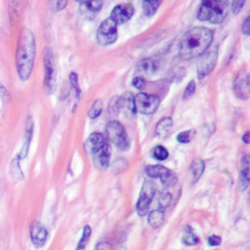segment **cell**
<instances>
[{
	"label": "cell",
	"instance_id": "37",
	"mask_svg": "<svg viewBox=\"0 0 250 250\" xmlns=\"http://www.w3.org/2000/svg\"><path fill=\"white\" fill-rule=\"evenodd\" d=\"M132 84L135 86V88L139 89V90H142L145 88L146 86V80L144 77L142 76H136L133 78L132 80Z\"/></svg>",
	"mask_w": 250,
	"mask_h": 250
},
{
	"label": "cell",
	"instance_id": "2",
	"mask_svg": "<svg viewBox=\"0 0 250 250\" xmlns=\"http://www.w3.org/2000/svg\"><path fill=\"white\" fill-rule=\"evenodd\" d=\"M213 31L207 27H194L185 33L179 42V56L183 60H190L202 55L210 46Z\"/></svg>",
	"mask_w": 250,
	"mask_h": 250
},
{
	"label": "cell",
	"instance_id": "14",
	"mask_svg": "<svg viewBox=\"0 0 250 250\" xmlns=\"http://www.w3.org/2000/svg\"><path fill=\"white\" fill-rule=\"evenodd\" d=\"M233 92L235 96L241 100L249 98V75L240 72L233 82Z\"/></svg>",
	"mask_w": 250,
	"mask_h": 250
},
{
	"label": "cell",
	"instance_id": "19",
	"mask_svg": "<svg viewBox=\"0 0 250 250\" xmlns=\"http://www.w3.org/2000/svg\"><path fill=\"white\" fill-rule=\"evenodd\" d=\"M204 169H205V163L202 159L196 158L191 162L189 166V172L192 178V183H196L199 180V178L204 172Z\"/></svg>",
	"mask_w": 250,
	"mask_h": 250
},
{
	"label": "cell",
	"instance_id": "24",
	"mask_svg": "<svg viewBox=\"0 0 250 250\" xmlns=\"http://www.w3.org/2000/svg\"><path fill=\"white\" fill-rule=\"evenodd\" d=\"M182 241L184 244L192 246L198 243V237L197 235L193 232V229H191L190 226H186L184 229L183 236H182Z\"/></svg>",
	"mask_w": 250,
	"mask_h": 250
},
{
	"label": "cell",
	"instance_id": "13",
	"mask_svg": "<svg viewBox=\"0 0 250 250\" xmlns=\"http://www.w3.org/2000/svg\"><path fill=\"white\" fill-rule=\"evenodd\" d=\"M29 233H30V239L32 241V244L35 247L43 246L47 240L48 231L40 222L34 221L31 223Z\"/></svg>",
	"mask_w": 250,
	"mask_h": 250
},
{
	"label": "cell",
	"instance_id": "16",
	"mask_svg": "<svg viewBox=\"0 0 250 250\" xmlns=\"http://www.w3.org/2000/svg\"><path fill=\"white\" fill-rule=\"evenodd\" d=\"M32 132H33V120L29 116L26 120V125H25V133H24V142L22 145V147L19 153L20 159H23L26 157L30 146V142L32 139Z\"/></svg>",
	"mask_w": 250,
	"mask_h": 250
},
{
	"label": "cell",
	"instance_id": "39",
	"mask_svg": "<svg viewBox=\"0 0 250 250\" xmlns=\"http://www.w3.org/2000/svg\"><path fill=\"white\" fill-rule=\"evenodd\" d=\"M221 237L218 235H211L208 237L207 242L210 246H218L221 243Z\"/></svg>",
	"mask_w": 250,
	"mask_h": 250
},
{
	"label": "cell",
	"instance_id": "38",
	"mask_svg": "<svg viewBox=\"0 0 250 250\" xmlns=\"http://www.w3.org/2000/svg\"><path fill=\"white\" fill-rule=\"evenodd\" d=\"M10 5V12L13 17H17L20 7V0H9Z\"/></svg>",
	"mask_w": 250,
	"mask_h": 250
},
{
	"label": "cell",
	"instance_id": "17",
	"mask_svg": "<svg viewBox=\"0 0 250 250\" xmlns=\"http://www.w3.org/2000/svg\"><path fill=\"white\" fill-rule=\"evenodd\" d=\"M249 159L250 156L246 154L242 159H241V169H240V177H239V189L240 191H244L248 185H249Z\"/></svg>",
	"mask_w": 250,
	"mask_h": 250
},
{
	"label": "cell",
	"instance_id": "28",
	"mask_svg": "<svg viewBox=\"0 0 250 250\" xmlns=\"http://www.w3.org/2000/svg\"><path fill=\"white\" fill-rule=\"evenodd\" d=\"M165 168L162 165H148L146 167V174L150 178H159Z\"/></svg>",
	"mask_w": 250,
	"mask_h": 250
},
{
	"label": "cell",
	"instance_id": "33",
	"mask_svg": "<svg viewBox=\"0 0 250 250\" xmlns=\"http://www.w3.org/2000/svg\"><path fill=\"white\" fill-rule=\"evenodd\" d=\"M49 4L53 12H59L66 7L67 0H50Z\"/></svg>",
	"mask_w": 250,
	"mask_h": 250
},
{
	"label": "cell",
	"instance_id": "18",
	"mask_svg": "<svg viewBox=\"0 0 250 250\" xmlns=\"http://www.w3.org/2000/svg\"><path fill=\"white\" fill-rule=\"evenodd\" d=\"M103 7L102 0H83L80 4V12L84 16H94Z\"/></svg>",
	"mask_w": 250,
	"mask_h": 250
},
{
	"label": "cell",
	"instance_id": "45",
	"mask_svg": "<svg viewBox=\"0 0 250 250\" xmlns=\"http://www.w3.org/2000/svg\"><path fill=\"white\" fill-rule=\"evenodd\" d=\"M123 250H125V249H123Z\"/></svg>",
	"mask_w": 250,
	"mask_h": 250
},
{
	"label": "cell",
	"instance_id": "41",
	"mask_svg": "<svg viewBox=\"0 0 250 250\" xmlns=\"http://www.w3.org/2000/svg\"><path fill=\"white\" fill-rule=\"evenodd\" d=\"M241 30H242V33H244L245 35H248L249 34V31H250V23H249V17H247L243 23H242V26H241Z\"/></svg>",
	"mask_w": 250,
	"mask_h": 250
},
{
	"label": "cell",
	"instance_id": "22",
	"mask_svg": "<svg viewBox=\"0 0 250 250\" xmlns=\"http://www.w3.org/2000/svg\"><path fill=\"white\" fill-rule=\"evenodd\" d=\"M147 222L149 226L153 229H157L164 223V212L161 209L153 210L148 214Z\"/></svg>",
	"mask_w": 250,
	"mask_h": 250
},
{
	"label": "cell",
	"instance_id": "26",
	"mask_svg": "<svg viewBox=\"0 0 250 250\" xmlns=\"http://www.w3.org/2000/svg\"><path fill=\"white\" fill-rule=\"evenodd\" d=\"M91 232H92L91 228H90L88 225L84 226L81 238H80V240H79V242H78L77 247H76L75 250H85V249H86V245H87V243H88V241H89V239H90Z\"/></svg>",
	"mask_w": 250,
	"mask_h": 250
},
{
	"label": "cell",
	"instance_id": "5",
	"mask_svg": "<svg viewBox=\"0 0 250 250\" xmlns=\"http://www.w3.org/2000/svg\"><path fill=\"white\" fill-rule=\"evenodd\" d=\"M107 139L122 150H127L130 146V140L123 125L116 120H111L105 127Z\"/></svg>",
	"mask_w": 250,
	"mask_h": 250
},
{
	"label": "cell",
	"instance_id": "29",
	"mask_svg": "<svg viewBox=\"0 0 250 250\" xmlns=\"http://www.w3.org/2000/svg\"><path fill=\"white\" fill-rule=\"evenodd\" d=\"M171 199H172V195L168 190L166 189L161 190L158 194V205L160 209H165L166 207H168L171 202Z\"/></svg>",
	"mask_w": 250,
	"mask_h": 250
},
{
	"label": "cell",
	"instance_id": "20",
	"mask_svg": "<svg viewBox=\"0 0 250 250\" xmlns=\"http://www.w3.org/2000/svg\"><path fill=\"white\" fill-rule=\"evenodd\" d=\"M155 70V64L150 59H144L140 61L136 67V72L141 75H151Z\"/></svg>",
	"mask_w": 250,
	"mask_h": 250
},
{
	"label": "cell",
	"instance_id": "23",
	"mask_svg": "<svg viewBox=\"0 0 250 250\" xmlns=\"http://www.w3.org/2000/svg\"><path fill=\"white\" fill-rule=\"evenodd\" d=\"M162 185L165 188H172L177 184V175L170 169L165 168V170L163 171V173L161 174V176L159 177Z\"/></svg>",
	"mask_w": 250,
	"mask_h": 250
},
{
	"label": "cell",
	"instance_id": "32",
	"mask_svg": "<svg viewBox=\"0 0 250 250\" xmlns=\"http://www.w3.org/2000/svg\"><path fill=\"white\" fill-rule=\"evenodd\" d=\"M194 134H195L194 130L183 131V132H181V133L178 134V136H177V141H178L179 143H181V144H188V143H189V142L192 140Z\"/></svg>",
	"mask_w": 250,
	"mask_h": 250
},
{
	"label": "cell",
	"instance_id": "27",
	"mask_svg": "<svg viewBox=\"0 0 250 250\" xmlns=\"http://www.w3.org/2000/svg\"><path fill=\"white\" fill-rule=\"evenodd\" d=\"M152 158H154L155 160H158V161H164L167 159L168 157V150L162 146H154L152 149H151V152H150Z\"/></svg>",
	"mask_w": 250,
	"mask_h": 250
},
{
	"label": "cell",
	"instance_id": "15",
	"mask_svg": "<svg viewBox=\"0 0 250 250\" xmlns=\"http://www.w3.org/2000/svg\"><path fill=\"white\" fill-rule=\"evenodd\" d=\"M104 144V138L103 134L95 132L92 133L84 143V150L88 154H93Z\"/></svg>",
	"mask_w": 250,
	"mask_h": 250
},
{
	"label": "cell",
	"instance_id": "25",
	"mask_svg": "<svg viewBox=\"0 0 250 250\" xmlns=\"http://www.w3.org/2000/svg\"><path fill=\"white\" fill-rule=\"evenodd\" d=\"M161 1L162 0H143V10L145 15L147 17L153 16L157 12Z\"/></svg>",
	"mask_w": 250,
	"mask_h": 250
},
{
	"label": "cell",
	"instance_id": "6",
	"mask_svg": "<svg viewBox=\"0 0 250 250\" xmlns=\"http://www.w3.org/2000/svg\"><path fill=\"white\" fill-rule=\"evenodd\" d=\"M155 190H156L155 184L150 180H145L143 187L141 188L139 199L136 204V209L140 216L143 217L147 214L149 205L155 194Z\"/></svg>",
	"mask_w": 250,
	"mask_h": 250
},
{
	"label": "cell",
	"instance_id": "43",
	"mask_svg": "<svg viewBox=\"0 0 250 250\" xmlns=\"http://www.w3.org/2000/svg\"><path fill=\"white\" fill-rule=\"evenodd\" d=\"M249 136H250V134H249V132L247 131V132L243 135V137H242V141H243L246 145H248V144H249V142H250V140H249V139H250V137H249Z\"/></svg>",
	"mask_w": 250,
	"mask_h": 250
},
{
	"label": "cell",
	"instance_id": "12",
	"mask_svg": "<svg viewBox=\"0 0 250 250\" xmlns=\"http://www.w3.org/2000/svg\"><path fill=\"white\" fill-rule=\"evenodd\" d=\"M110 155H111L110 146L104 143L97 151L93 153V162L96 168L100 170H105L109 165Z\"/></svg>",
	"mask_w": 250,
	"mask_h": 250
},
{
	"label": "cell",
	"instance_id": "4",
	"mask_svg": "<svg viewBox=\"0 0 250 250\" xmlns=\"http://www.w3.org/2000/svg\"><path fill=\"white\" fill-rule=\"evenodd\" d=\"M44 62V86L48 94H53L57 86V70L53 52L50 48L46 47L43 54Z\"/></svg>",
	"mask_w": 250,
	"mask_h": 250
},
{
	"label": "cell",
	"instance_id": "3",
	"mask_svg": "<svg viewBox=\"0 0 250 250\" xmlns=\"http://www.w3.org/2000/svg\"><path fill=\"white\" fill-rule=\"evenodd\" d=\"M228 0H202L197 15L199 21L221 23L228 14Z\"/></svg>",
	"mask_w": 250,
	"mask_h": 250
},
{
	"label": "cell",
	"instance_id": "30",
	"mask_svg": "<svg viewBox=\"0 0 250 250\" xmlns=\"http://www.w3.org/2000/svg\"><path fill=\"white\" fill-rule=\"evenodd\" d=\"M102 109H103V103L101 100H97L91 105V107L88 111V116L91 119H96L101 114Z\"/></svg>",
	"mask_w": 250,
	"mask_h": 250
},
{
	"label": "cell",
	"instance_id": "40",
	"mask_svg": "<svg viewBox=\"0 0 250 250\" xmlns=\"http://www.w3.org/2000/svg\"><path fill=\"white\" fill-rule=\"evenodd\" d=\"M95 250H113L112 245L109 242L106 241H102L97 244Z\"/></svg>",
	"mask_w": 250,
	"mask_h": 250
},
{
	"label": "cell",
	"instance_id": "21",
	"mask_svg": "<svg viewBox=\"0 0 250 250\" xmlns=\"http://www.w3.org/2000/svg\"><path fill=\"white\" fill-rule=\"evenodd\" d=\"M173 125V120L170 117H164L158 121L155 127V135L158 138L165 137Z\"/></svg>",
	"mask_w": 250,
	"mask_h": 250
},
{
	"label": "cell",
	"instance_id": "36",
	"mask_svg": "<svg viewBox=\"0 0 250 250\" xmlns=\"http://www.w3.org/2000/svg\"><path fill=\"white\" fill-rule=\"evenodd\" d=\"M245 1L246 0H232V2H231V10H232V13L234 15H237L240 12V10L243 7Z\"/></svg>",
	"mask_w": 250,
	"mask_h": 250
},
{
	"label": "cell",
	"instance_id": "11",
	"mask_svg": "<svg viewBox=\"0 0 250 250\" xmlns=\"http://www.w3.org/2000/svg\"><path fill=\"white\" fill-rule=\"evenodd\" d=\"M134 14V6L131 4H120L113 8L110 14V19L116 24H122L128 21Z\"/></svg>",
	"mask_w": 250,
	"mask_h": 250
},
{
	"label": "cell",
	"instance_id": "1",
	"mask_svg": "<svg viewBox=\"0 0 250 250\" xmlns=\"http://www.w3.org/2000/svg\"><path fill=\"white\" fill-rule=\"evenodd\" d=\"M35 55L36 44L34 35L29 28L22 27L20 31L16 52V68L21 80L26 81L30 77Z\"/></svg>",
	"mask_w": 250,
	"mask_h": 250
},
{
	"label": "cell",
	"instance_id": "7",
	"mask_svg": "<svg viewBox=\"0 0 250 250\" xmlns=\"http://www.w3.org/2000/svg\"><path fill=\"white\" fill-rule=\"evenodd\" d=\"M117 39V24L110 19H105L98 28L97 40L102 46L114 43Z\"/></svg>",
	"mask_w": 250,
	"mask_h": 250
},
{
	"label": "cell",
	"instance_id": "44",
	"mask_svg": "<svg viewBox=\"0 0 250 250\" xmlns=\"http://www.w3.org/2000/svg\"><path fill=\"white\" fill-rule=\"evenodd\" d=\"M76 1H79V2H81V1H83V0H76Z\"/></svg>",
	"mask_w": 250,
	"mask_h": 250
},
{
	"label": "cell",
	"instance_id": "9",
	"mask_svg": "<svg viewBox=\"0 0 250 250\" xmlns=\"http://www.w3.org/2000/svg\"><path fill=\"white\" fill-rule=\"evenodd\" d=\"M136 111L143 114H152L157 109L160 100L157 96L147 95L146 93H139L134 98Z\"/></svg>",
	"mask_w": 250,
	"mask_h": 250
},
{
	"label": "cell",
	"instance_id": "34",
	"mask_svg": "<svg viewBox=\"0 0 250 250\" xmlns=\"http://www.w3.org/2000/svg\"><path fill=\"white\" fill-rule=\"evenodd\" d=\"M69 82H70V85L75 90L77 99H79L81 97V90H80V87H79V84H78V76L75 72H71L69 74Z\"/></svg>",
	"mask_w": 250,
	"mask_h": 250
},
{
	"label": "cell",
	"instance_id": "31",
	"mask_svg": "<svg viewBox=\"0 0 250 250\" xmlns=\"http://www.w3.org/2000/svg\"><path fill=\"white\" fill-rule=\"evenodd\" d=\"M19 155L13 159L12 163H11V175L13 177H17L19 180L20 179H22L23 178V175L21 173V167H20V163H19Z\"/></svg>",
	"mask_w": 250,
	"mask_h": 250
},
{
	"label": "cell",
	"instance_id": "35",
	"mask_svg": "<svg viewBox=\"0 0 250 250\" xmlns=\"http://www.w3.org/2000/svg\"><path fill=\"white\" fill-rule=\"evenodd\" d=\"M194 92H195V82H194V80H190L185 89V92L183 95V100H188L189 98L192 97Z\"/></svg>",
	"mask_w": 250,
	"mask_h": 250
},
{
	"label": "cell",
	"instance_id": "10",
	"mask_svg": "<svg viewBox=\"0 0 250 250\" xmlns=\"http://www.w3.org/2000/svg\"><path fill=\"white\" fill-rule=\"evenodd\" d=\"M111 107L114 112L124 110L127 115H134L136 113L134 97L130 92H125L120 97L115 98L112 101Z\"/></svg>",
	"mask_w": 250,
	"mask_h": 250
},
{
	"label": "cell",
	"instance_id": "42",
	"mask_svg": "<svg viewBox=\"0 0 250 250\" xmlns=\"http://www.w3.org/2000/svg\"><path fill=\"white\" fill-rule=\"evenodd\" d=\"M0 97H1L2 101L5 102V103L8 101V98H9L8 91H7L6 88L3 87V86H0Z\"/></svg>",
	"mask_w": 250,
	"mask_h": 250
},
{
	"label": "cell",
	"instance_id": "8",
	"mask_svg": "<svg viewBox=\"0 0 250 250\" xmlns=\"http://www.w3.org/2000/svg\"><path fill=\"white\" fill-rule=\"evenodd\" d=\"M218 60V46H214L211 49H207L203 56L198 61L197 64V76L199 79L204 78L214 69Z\"/></svg>",
	"mask_w": 250,
	"mask_h": 250
}]
</instances>
